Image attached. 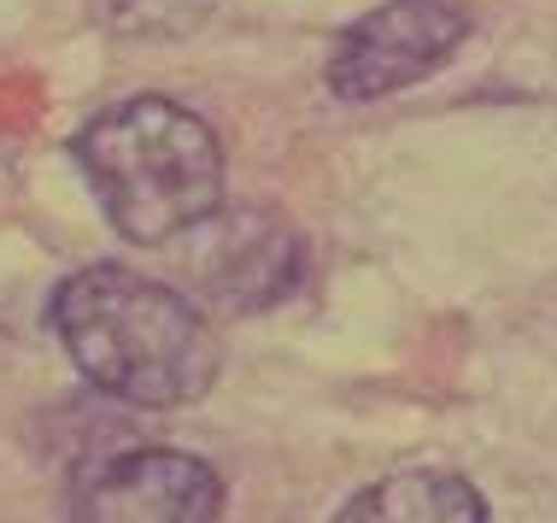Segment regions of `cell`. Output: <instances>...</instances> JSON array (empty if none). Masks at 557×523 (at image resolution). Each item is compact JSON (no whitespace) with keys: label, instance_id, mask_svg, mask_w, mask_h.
Wrapping results in <instances>:
<instances>
[{"label":"cell","instance_id":"5","mask_svg":"<svg viewBox=\"0 0 557 523\" xmlns=\"http://www.w3.org/2000/svg\"><path fill=\"white\" fill-rule=\"evenodd\" d=\"M223 476L176 447H117L77 465L71 523H218Z\"/></svg>","mask_w":557,"mask_h":523},{"label":"cell","instance_id":"1","mask_svg":"<svg viewBox=\"0 0 557 523\" xmlns=\"http://www.w3.org/2000/svg\"><path fill=\"white\" fill-rule=\"evenodd\" d=\"M48 324L100 394L141 412L194 406L223 370V341L183 289L129 265H83L53 289Z\"/></svg>","mask_w":557,"mask_h":523},{"label":"cell","instance_id":"3","mask_svg":"<svg viewBox=\"0 0 557 523\" xmlns=\"http://www.w3.org/2000/svg\"><path fill=\"white\" fill-rule=\"evenodd\" d=\"M299 271H306V247H299L294 223L264 206H218L183 235L188 301L218 318L270 312L294 294Z\"/></svg>","mask_w":557,"mask_h":523},{"label":"cell","instance_id":"7","mask_svg":"<svg viewBox=\"0 0 557 523\" xmlns=\"http://www.w3.org/2000/svg\"><path fill=\"white\" fill-rule=\"evenodd\" d=\"M88 7L107 36L159 48V41H188L194 29H206L223 0H88Z\"/></svg>","mask_w":557,"mask_h":523},{"label":"cell","instance_id":"4","mask_svg":"<svg viewBox=\"0 0 557 523\" xmlns=\"http://www.w3.org/2000/svg\"><path fill=\"white\" fill-rule=\"evenodd\" d=\"M470 41V12L458 0H382L352 19L323 59V83L335 100H387L399 88L434 77Z\"/></svg>","mask_w":557,"mask_h":523},{"label":"cell","instance_id":"6","mask_svg":"<svg viewBox=\"0 0 557 523\" xmlns=\"http://www.w3.org/2000/svg\"><path fill=\"white\" fill-rule=\"evenodd\" d=\"M335 523H487V500L458 471H394L358 488Z\"/></svg>","mask_w":557,"mask_h":523},{"label":"cell","instance_id":"2","mask_svg":"<svg viewBox=\"0 0 557 523\" xmlns=\"http://www.w3.org/2000/svg\"><path fill=\"white\" fill-rule=\"evenodd\" d=\"M100 212L124 242L164 247L223 206V142L200 112L164 95H135L95 112L71 136Z\"/></svg>","mask_w":557,"mask_h":523}]
</instances>
